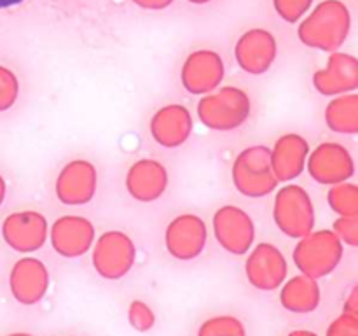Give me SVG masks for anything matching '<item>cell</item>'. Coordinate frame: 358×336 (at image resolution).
<instances>
[{"instance_id":"cell-1","label":"cell","mask_w":358,"mask_h":336,"mask_svg":"<svg viewBox=\"0 0 358 336\" xmlns=\"http://www.w3.org/2000/svg\"><path fill=\"white\" fill-rule=\"evenodd\" d=\"M341 258L343 244L332 231H318L294 248V262L299 272L315 280L334 272Z\"/></svg>"},{"instance_id":"cell-2","label":"cell","mask_w":358,"mask_h":336,"mask_svg":"<svg viewBox=\"0 0 358 336\" xmlns=\"http://www.w3.org/2000/svg\"><path fill=\"white\" fill-rule=\"evenodd\" d=\"M136 259V248L128 234L108 231L98 240L93 252V266L101 279L119 280L128 275Z\"/></svg>"},{"instance_id":"cell-3","label":"cell","mask_w":358,"mask_h":336,"mask_svg":"<svg viewBox=\"0 0 358 336\" xmlns=\"http://www.w3.org/2000/svg\"><path fill=\"white\" fill-rule=\"evenodd\" d=\"M245 273L255 289L275 290L287 280V259L275 245L261 244L247 259Z\"/></svg>"},{"instance_id":"cell-4","label":"cell","mask_w":358,"mask_h":336,"mask_svg":"<svg viewBox=\"0 0 358 336\" xmlns=\"http://www.w3.org/2000/svg\"><path fill=\"white\" fill-rule=\"evenodd\" d=\"M10 289L21 304H37L49 289V272L44 262L35 258L17 261L10 275Z\"/></svg>"},{"instance_id":"cell-5","label":"cell","mask_w":358,"mask_h":336,"mask_svg":"<svg viewBox=\"0 0 358 336\" xmlns=\"http://www.w3.org/2000/svg\"><path fill=\"white\" fill-rule=\"evenodd\" d=\"M192 216H180L170 223L166 230V248L175 259L180 261H189V259L198 258L206 245V227L201 224L191 233L196 234V238H187L189 223Z\"/></svg>"},{"instance_id":"cell-6","label":"cell","mask_w":358,"mask_h":336,"mask_svg":"<svg viewBox=\"0 0 358 336\" xmlns=\"http://www.w3.org/2000/svg\"><path fill=\"white\" fill-rule=\"evenodd\" d=\"M320 286L315 279L297 275L282 284L280 303L292 314H311L320 307Z\"/></svg>"},{"instance_id":"cell-7","label":"cell","mask_w":358,"mask_h":336,"mask_svg":"<svg viewBox=\"0 0 358 336\" xmlns=\"http://www.w3.org/2000/svg\"><path fill=\"white\" fill-rule=\"evenodd\" d=\"M198 336H247V329L234 315H217L199 326Z\"/></svg>"},{"instance_id":"cell-8","label":"cell","mask_w":358,"mask_h":336,"mask_svg":"<svg viewBox=\"0 0 358 336\" xmlns=\"http://www.w3.org/2000/svg\"><path fill=\"white\" fill-rule=\"evenodd\" d=\"M128 322L135 331L147 332L156 326V314L142 300H133L128 307Z\"/></svg>"},{"instance_id":"cell-9","label":"cell","mask_w":358,"mask_h":336,"mask_svg":"<svg viewBox=\"0 0 358 336\" xmlns=\"http://www.w3.org/2000/svg\"><path fill=\"white\" fill-rule=\"evenodd\" d=\"M325 336H358V315L343 312L327 328Z\"/></svg>"},{"instance_id":"cell-10","label":"cell","mask_w":358,"mask_h":336,"mask_svg":"<svg viewBox=\"0 0 358 336\" xmlns=\"http://www.w3.org/2000/svg\"><path fill=\"white\" fill-rule=\"evenodd\" d=\"M358 224L355 217H341L339 220H336V233L341 234L339 240H343L345 244H348L350 247H357L358 245Z\"/></svg>"},{"instance_id":"cell-11","label":"cell","mask_w":358,"mask_h":336,"mask_svg":"<svg viewBox=\"0 0 358 336\" xmlns=\"http://www.w3.org/2000/svg\"><path fill=\"white\" fill-rule=\"evenodd\" d=\"M357 294H358V287H353V290H352V293H350V298H348V300H346V303H345V312H346V314L358 315V312H357V308H358Z\"/></svg>"},{"instance_id":"cell-12","label":"cell","mask_w":358,"mask_h":336,"mask_svg":"<svg viewBox=\"0 0 358 336\" xmlns=\"http://www.w3.org/2000/svg\"><path fill=\"white\" fill-rule=\"evenodd\" d=\"M24 0H0V9H9V7L20 6Z\"/></svg>"},{"instance_id":"cell-13","label":"cell","mask_w":358,"mask_h":336,"mask_svg":"<svg viewBox=\"0 0 358 336\" xmlns=\"http://www.w3.org/2000/svg\"><path fill=\"white\" fill-rule=\"evenodd\" d=\"M289 336H318V335L313 331H308V329H296V331L289 332Z\"/></svg>"},{"instance_id":"cell-14","label":"cell","mask_w":358,"mask_h":336,"mask_svg":"<svg viewBox=\"0 0 358 336\" xmlns=\"http://www.w3.org/2000/svg\"><path fill=\"white\" fill-rule=\"evenodd\" d=\"M9 336H34V335H28V332H14V335H9Z\"/></svg>"}]
</instances>
